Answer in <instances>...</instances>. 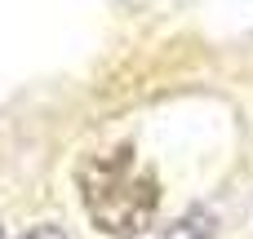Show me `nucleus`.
Here are the masks:
<instances>
[{
    "label": "nucleus",
    "mask_w": 253,
    "mask_h": 239,
    "mask_svg": "<svg viewBox=\"0 0 253 239\" xmlns=\"http://www.w3.org/2000/svg\"><path fill=\"white\" fill-rule=\"evenodd\" d=\"M76 186H80V204H84L89 222L116 239L142 235L160 204V182H156V173L138 169L133 146L84 155L76 169Z\"/></svg>",
    "instance_id": "nucleus-1"
},
{
    "label": "nucleus",
    "mask_w": 253,
    "mask_h": 239,
    "mask_svg": "<svg viewBox=\"0 0 253 239\" xmlns=\"http://www.w3.org/2000/svg\"><path fill=\"white\" fill-rule=\"evenodd\" d=\"M213 226H218V222H213L209 208H191V213H182L160 239H213Z\"/></svg>",
    "instance_id": "nucleus-2"
},
{
    "label": "nucleus",
    "mask_w": 253,
    "mask_h": 239,
    "mask_svg": "<svg viewBox=\"0 0 253 239\" xmlns=\"http://www.w3.org/2000/svg\"><path fill=\"white\" fill-rule=\"evenodd\" d=\"M22 239H67V235H62L58 226H36V231H27Z\"/></svg>",
    "instance_id": "nucleus-3"
}]
</instances>
